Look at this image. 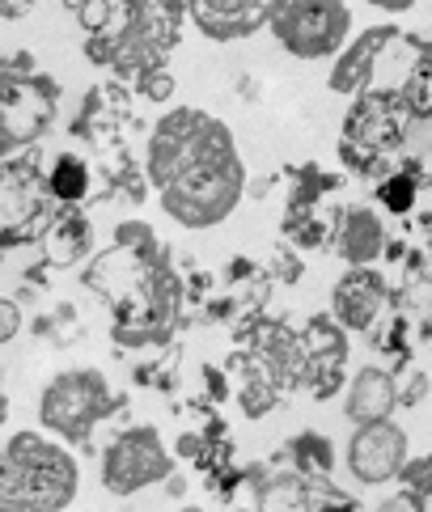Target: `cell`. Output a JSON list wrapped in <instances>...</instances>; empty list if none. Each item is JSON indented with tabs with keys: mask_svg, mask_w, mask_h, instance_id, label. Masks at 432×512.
I'll return each instance as SVG.
<instances>
[{
	"mask_svg": "<svg viewBox=\"0 0 432 512\" xmlns=\"http://www.w3.org/2000/svg\"><path fill=\"white\" fill-rule=\"evenodd\" d=\"M411 123H416V115L399 94L360 89V94H352L344 132H339V161L356 178H386L390 157L403 149Z\"/></svg>",
	"mask_w": 432,
	"mask_h": 512,
	"instance_id": "5",
	"label": "cell"
},
{
	"mask_svg": "<svg viewBox=\"0 0 432 512\" xmlns=\"http://www.w3.org/2000/svg\"><path fill=\"white\" fill-rule=\"evenodd\" d=\"M174 457L153 424L123 428L111 445L102 449V487L111 496H136L153 483H170Z\"/></svg>",
	"mask_w": 432,
	"mask_h": 512,
	"instance_id": "10",
	"label": "cell"
},
{
	"mask_svg": "<svg viewBox=\"0 0 432 512\" xmlns=\"http://www.w3.org/2000/svg\"><path fill=\"white\" fill-rule=\"evenodd\" d=\"M119 407L123 398L98 369H68L47 381V390L39 398V424L68 445H85L89 432Z\"/></svg>",
	"mask_w": 432,
	"mask_h": 512,
	"instance_id": "6",
	"label": "cell"
},
{
	"mask_svg": "<svg viewBox=\"0 0 432 512\" xmlns=\"http://www.w3.org/2000/svg\"><path fill=\"white\" fill-rule=\"evenodd\" d=\"M47 187L60 204H85L89 187H94V174H89V161L81 153H60L47 166Z\"/></svg>",
	"mask_w": 432,
	"mask_h": 512,
	"instance_id": "19",
	"label": "cell"
},
{
	"mask_svg": "<svg viewBox=\"0 0 432 512\" xmlns=\"http://www.w3.org/2000/svg\"><path fill=\"white\" fill-rule=\"evenodd\" d=\"M331 246L348 267H373L386 254V221L382 212H373L369 204H352L335 212Z\"/></svg>",
	"mask_w": 432,
	"mask_h": 512,
	"instance_id": "15",
	"label": "cell"
},
{
	"mask_svg": "<svg viewBox=\"0 0 432 512\" xmlns=\"http://www.w3.org/2000/svg\"><path fill=\"white\" fill-rule=\"evenodd\" d=\"M272 39L293 60H335L352 43L348 0H276Z\"/></svg>",
	"mask_w": 432,
	"mask_h": 512,
	"instance_id": "8",
	"label": "cell"
},
{
	"mask_svg": "<svg viewBox=\"0 0 432 512\" xmlns=\"http://www.w3.org/2000/svg\"><path fill=\"white\" fill-rule=\"evenodd\" d=\"M365 5L382 9V13H407V9H416V0H365Z\"/></svg>",
	"mask_w": 432,
	"mask_h": 512,
	"instance_id": "27",
	"label": "cell"
},
{
	"mask_svg": "<svg viewBox=\"0 0 432 512\" xmlns=\"http://www.w3.org/2000/svg\"><path fill=\"white\" fill-rule=\"evenodd\" d=\"M399 483H403V487H411V491H420L424 500H432V453H424V457H411Z\"/></svg>",
	"mask_w": 432,
	"mask_h": 512,
	"instance_id": "22",
	"label": "cell"
},
{
	"mask_svg": "<svg viewBox=\"0 0 432 512\" xmlns=\"http://www.w3.org/2000/svg\"><path fill=\"white\" fill-rule=\"evenodd\" d=\"M60 106L56 81L39 72L26 56H13L0 72V149L17 153L47 136Z\"/></svg>",
	"mask_w": 432,
	"mask_h": 512,
	"instance_id": "7",
	"label": "cell"
},
{
	"mask_svg": "<svg viewBox=\"0 0 432 512\" xmlns=\"http://www.w3.org/2000/svg\"><path fill=\"white\" fill-rule=\"evenodd\" d=\"M255 512H318L314 479L301 470L267 474L255 487Z\"/></svg>",
	"mask_w": 432,
	"mask_h": 512,
	"instance_id": "18",
	"label": "cell"
},
{
	"mask_svg": "<svg viewBox=\"0 0 432 512\" xmlns=\"http://www.w3.org/2000/svg\"><path fill=\"white\" fill-rule=\"evenodd\" d=\"M344 462L352 470L356 483L365 487H386L394 479H403V470L411 462V441L407 428H399L394 419H373V424H356L352 441L344 449Z\"/></svg>",
	"mask_w": 432,
	"mask_h": 512,
	"instance_id": "11",
	"label": "cell"
},
{
	"mask_svg": "<svg viewBox=\"0 0 432 512\" xmlns=\"http://www.w3.org/2000/svg\"><path fill=\"white\" fill-rule=\"evenodd\" d=\"M386 297V280L373 267H348V276H339V284L331 288V314L348 331H373L386 309Z\"/></svg>",
	"mask_w": 432,
	"mask_h": 512,
	"instance_id": "14",
	"label": "cell"
},
{
	"mask_svg": "<svg viewBox=\"0 0 432 512\" xmlns=\"http://www.w3.org/2000/svg\"><path fill=\"white\" fill-rule=\"evenodd\" d=\"M77 491V457L47 428L13 432L0 449V512H64Z\"/></svg>",
	"mask_w": 432,
	"mask_h": 512,
	"instance_id": "4",
	"label": "cell"
},
{
	"mask_svg": "<svg viewBox=\"0 0 432 512\" xmlns=\"http://www.w3.org/2000/svg\"><path fill=\"white\" fill-rule=\"evenodd\" d=\"M348 326H339L335 318L318 314L305 322V335H301V347H305V364H301V377L305 386L314 390L318 402L335 398V390L344 386V364H348Z\"/></svg>",
	"mask_w": 432,
	"mask_h": 512,
	"instance_id": "12",
	"label": "cell"
},
{
	"mask_svg": "<svg viewBox=\"0 0 432 512\" xmlns=\"http://www.w3.org/2000/svg\"><path fill=\"white\" fill-rule=\"evenodd\" d=\"M399 402H403V394H399V381H394V373L377 369V364H365V369L348 381L344 415L352 419V424H373V419H390Z\"/></svg>",
	"mask_w": 432,
	"mask_h": 512,
	"instance_id": "16",
	"label": "cell"
},
{
	"mask_svg": "<svg viewBox=\"0 0 432 512\" xmlns=\"http://www.w3.org/2000/svg\"><path fill=\"white\" fill-rule=\"evenodd\" d=\"M64 5L81 17L89 64L111 68L136 89L144 77L166 68V51L178 47L183 22H191L187 0H64Z\"/></svg>",
	"mask_w": 432,
	"mask_h": 512,
	"instance_id": "2",
	"label": "cell"
},
{
	"mask_svg": "<svg viewBox=\"0 0 432 512\" xmlns=\"http://www.w3.org/2000/svg\"><path fill=\"white\" fill-rule=\"evenodd\" d=\"M331 94L386 89L399 94L416 123L432 119V43L399 26H373L331 60Z\"/></svg>",
	"mask_w": 432,
	"mask_h": 512,
	"instance_id": "3",
	"label": "cell"
},
{
	"mask_svg": "<svg viewBox=\"0 0 432 512\" xmlns=\"http://www.w3.org/2000/svg\"><path fill=\"white\" fill-rule=\"evenodd\" d=\"M288 453L297 457V470H301V474H310V479H322V474H331V470H335V445L327 441V436H318V432H301V436H293Z\"/></svg>",
	"mask_w": 432,
	"mask_h": 512,
	"instance_id": "21",
	"label": "cell"
},
{
	"mask_svg": "<svg viewBox=\"0 0 432 512\" xmlns=\"http://www.w3.org/2000/svg\"><path fill=\"white\" fill-rule=\"evenodd\" d=\"M17 305L13 301H0V343H9L13 335H17Z\"/></svg>",
	"mask_w": 432,
	"mask_h": 512,
	"instance_id": "25",
	"label": "cell"
},
{
	"mask_svg": "<svg viewBox=\"0 0 432 512\" xmlns=\"http://www.w3.org/2000/svg\"><path fill=\"white\" fill-rule=\"evenodd\" d=\"M144 174L157 187V199L170 221L183 229H212L246 195V166L229 127L195 106L166 111L144 149Z\"/></svg>",
	"mask_w": 432,
	"mask_h": 512,
	"instance_id": "1",
	"label": "cell"
},
{
	"mask_svg": "<svg viewBox=\"0 0 432 512\" xmlns=\"http://www.w3.org/2000/svg\"><path fill=\"white\" fill-rule=\"evenodd\" d=\"M191 26L212 43H242L272 26L276 0H187Z\"/></svg>",
	"mask_w": 432,
	"mask_h": 512,
	"instance_id": "13",
	"label": "cell"
},
{
	"mask_svg": "<svg viewBox=\"0 0 432 512\" xmlns=\"http://www.w3.org/2000/svg\"><path fill=\"white\" fill-rule=\"evenodd\" d=\"M39 0H0V13H5V22H22L26 9H34Z\"/></svg>",
	"mask_w": 432,
	"mask_h": 512,
	"instance_id": "26",
	"label": "cell"
},
{
	"mask_svg": "<svg viewBox=\"0 0 432 512\" xmlns=\"http://www.w3.org/2000/svg\"><path fill=\"white\" fill-rule=\"evenodd\" d=\"M60 199L47 187V170L39 166V153H9L0 170V242L22 246L34 242L51 225Z\"/></svg>",
	"mask_w": 432,
	"mask_h": 512,
	"instance_id": "9",
	"label": "cell"
},
{
	"mask_svg": "<svg viewBox=\"0 0 432 512\" xmlns=\"http://www.w3.org/2000/svg\"><path fill=\"white\" fill-rule=\"evenodd\" d=\"M170 89H174V77H170L166 68H157L153 77H144V81H140V94L149 98V102H166V98H170Z\"/></svg>",
	"mask_w": 432,
	"mask_h": 512,
	"instance_id": "24",
	"label": "cell"
},
{
	"mask_svg": "<svg viewBox=\"0 0 432 512\" xmlns=\"http://www.w3.org/2000/svg\"><path fill=\"white\" fill-rule=\"evenodd\" d=\"M89 246H94V229H89L81 204H60L51 225L43 233V250H47V263L68 267V263H81Z\"/></svg>",
	"mask_w": 432,
	"mask_h": 512,
	"instance_id": "17",
	"label": "cell"
},
{
	"mask_svg": "<svg viewBox=\"0 0 432 512\" xmlns=\"http://www.w3.org/2000/svg\"><path fill=\"white\" fill-rule=\"evenodd\" d=\"M428 504H432V500H424L420 491L403 487V491H394V496H386L373 512H428Z\"/></svg>",
	"mask_w": 432,
	"mask_h": 512,
	"instance_id": "23",
	"label": "cell"
},
{
	"mask_svg": "<svg viewBox=\"0 0 432 512\" xmlns=\"http://www.w3.org/2000/svg\"><path fill=\"white\" fill-rule=\"evenodd\" d=\"M416 191H420V174L416 166H399L390 170L386 178H377V208L390 212V216H407L411 208H416Z\"/></svg>",
	"mask_w": 432,
	"mask_h": 512,
	"instance_id": "20",
	"label": "cell"
}]
</instances>
